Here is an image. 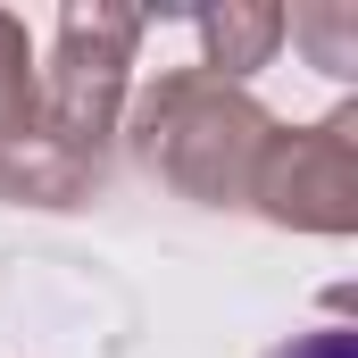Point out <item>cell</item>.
I'll return each mask as SVG.
<instances>
[{
	"mask_svg": "<svg viewBox=\"0 0 358 358\" xmlns=\"http://www.w3.org/2000/svg\"><path fill=\"white\" fill-rule=\"evenodd\" d=\"M275 134V108L250 84H217L200 67H167L150 92L125 100V142L150 176L200 200V208H242L250 167Z\"/></svg>",
	"mask_w": 358,
	"mask_h": 358,
	"instance_id": "cell-1",
	"label": "cell"
},
{
	"mask_svg": "<svg viewBox=\"0 0 358 358\" xmlns=\"http://www.w3.org/2000/svg\"><path fill=\"white\" fill-rule=\"evenodd\" d=\"M108 167H84V159H67V150H50L42 134H25V142H0V200H17V208H76L100 192Z\"/></svg>",
	"mask_w": 358,
	"mask_h": 358,
	"instance_id": "cell-5",
	"label": "cell"
},
{
	"mask_svg": "<svg viewBox=\"0 0 358 358\" xmlns=\"http://www.w3.org/2000/svg\"><path fill=\"white\" fill-rule=\"evenodd\" d=\"M142 34H150V17L125 8V0H67L59 8L50 59H42V108H34V134L50 150L108 167V142L125 125V100H134Z\"/></svg>",
	"mask_w": 358,
	"mask_h": 358,
	"instance_id": "cell-2",
	"label": "cell"
},
{
	"mask_svg": "<svg viewBox=\"0 0 358 358\" xmlns=\"http://www.w3.org/2000/svg\"><path fill=\"white\" fill-rule=\"evenodd\" d=\"M42 108V50L17 8H0V142H25Z\"/></svg>",
	"mask_w": 358,
	"mask_h": 358,
	"instance_id": "cell-7",
	"label": "cell"
},
{
	"mask_svg": "<svg viewBox=\"0 0 358 358\" xmlns=\"http://www.w3.org/2000/svg\"><path fill=\"white\" fill-rule=\"evenodd\" d=\"M267 358H358V334H350V325H317V334H292V342H275Z\"/></svg>",
	"mask_w": 358,
	"mask_h": 358,
	"instance_id": "cell-8",
	"label": "cell"
},
{
	"mask_svg": "<svg viewBox=\"0 0 358 358\" xmlns=\"http://www.w3.org/2000/svg\"><path fill=\"white\" fill-rule=\"evenodd\" d=\"M283 234H325L342 242L358 234V108L342 100L317 125H275L259 167H250V200Z\"/></svg>",
	"mask_w": 358,
	"mask_h": 358,
	"instance_id": "cell-3",
	"label": "cell"
},
{
	"mask_svg": "<svg viewBox=\"0 0 358 358\" xmlns=\"http://www.w3.org/2000/svg\"><path fill=\"white\" fill-rule=\"evenodd\" d=\"M183 17L200 34V76H217V84H250L283 50V8L275 0H200Z\"/></svg>",
	"mask_w": 358,
	"mask_h": 358,
	"instance_id": "cell-4",
	"label": "cell"
},
{
	"mask_svg": "<svg viewBox=\"0 0 358 358\" xmlns=\"http://www.w3.org/2000/svg\"><path fill=\"white\" fill-rule=\"evenodd\" d=\"M283 42H300L317 76L358 84V8L350 0H300V8H283Z\"/></svg>",
	"mask_w": 358,
	"mask_h": 358,
	"instance_id": "cell-6",
	"label": "cell"
}]
</instances>
